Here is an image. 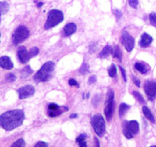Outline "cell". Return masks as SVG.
<instances>
[{"label":"cell","mask_w":156,"mask_h":147,"mask_svg":"<svg viewBox=\"0 0 156 147\" xmlns=\"http://www.w3.org/2000/svg\"><path fill=\"white\" fill-rule=\"evenodd\" d=\"M25 120V113L22 109L9 110L0 116V126L5 130H12L20 127Z\"/></svg>","instance_id":"cell-1"},{"label":"cell","mask_w":156,"mask_h":147,"mask_svg":"<svg viewBox=\"0 0 156 147\" xmlns=\"http://www.w3.org/2000/svg\"><path fill=\"white\" fill-rule=\"evenodd\" d=\"M55 64L52 61L45 63L33 77L34 82L40 83V82H46L50 80L52 77V74H53L52 73L55 70Z\"/></svg>","instance_id":"cell-2"},{"label":"cell","mask_w":156,"mask_h":147,"mask_svg":"<svg viewBox=\"0 0 156 147\" xmlns=\"http://www.w3.org/2000/svg\"><path fill=\"white\" fill-rule=\"evenodd\" d=\"M64 19V14L62 12L57 9L51 10L48 15V19L44 25L45 29H50L61 23Z\"/></svg>","instance_id":"cell-3"},{"label":"cell","mask_w":156,"mask_h":147,"mask_svg":"<svg viewBox=\"0 0 156 147\" xmlns=\"http://www.w3.org/2000/svg\"><path fill=\"white\" fill-rule=\"evenodd\" d=\"M91 124H92L94 132L97 133V135H98L99 136H102L104 134L106 126H105L104 119L102 115H94L91 118Z\"/></svg>","instance_id":"cell-4"},{"label":"cell","mask_w":156,"mask_h":147,"mask_svg":"<svg viewBox=\"0 0 156 147\" xmlns=\"http://www.w3.org/2000/svg\"><path fill=\"white\" fill-rule=\"evenodd\" d=\"M29 36V31L24 25H20L16 29L12 35V41L14 45H19L25 41Z\"/></svg>","instance_id":"cell-5"},{"label":"cell","mask_w":156,"mask_h":147,"mask_svg":"<svg viewBox=\"0 0 156 147\" xmlns=\"http://www.w3.org/2000/svg\"><path fill=\"white\" fill-rule=\"evenodd\" d=\"M139 130V123L136 120H132L129 122H125L123 127V133L128 139L133 138V135L138 133Z\"/></svg>","instance_id":"cell-6"},{"label":"cell","mask_w":156,"mask_h":147,"mask_svg":"<svg viewBox=\"0 0 156 147\" xmlns=\"http://www.w3.org/2000/svg\"><path fill=\"white\" fill-rule=\"evenodd\" d=\"M114 109V92L112 90H109L107 94V99H106V107H105L104 113L106 115V120L110 121L112 119V113Z\"/></svg>","instance_id":"cell-7"},{"label":"cell","mask_w":156,"mask_h":147,"mask_svg":"<svg viewBox=\"0 0 156 147\" xmlns=\"http://www.w3.org/2000/svg\"><path fill=\"white\" fill-rule=\"evenodd\" d=\"M67 110H68V107L60 106L56 103H50L48 106V114L51 117H56Z\"/></svg>","instance_id":"cell-8"},{"label":"cell","mask_w":156,"mask_h":147,"mask_svg":"<svg viewBox=\"0 0 156 147\" xmlns=\"http://www.w3.org/2000/svg\"><path fill=\"white\" fill-rule=\"evenodd\" d=\"M144 90L150 100H154L156 97V82L147 81L144 84Z\"/></svg>","instance_id":"cell-9"},{"label":"cell","mask_w":156,"mask_h":147,"mask_svg":"<svg viewBox=\"0 0 156 147\" xmlns=\"http://www.w3.org/2000/svg\"><path fill=\"white\" fill-rule=\"evenodd\" d=\"M122 43L127 52H131L134 48L135 40L133 36L129 34V32L124 31L122 34Z\"/></svg>","instance_id":"cell-10"},{"label":"cell","mask_w":156,"mask_h":147,"mask_svg":"<svg viewBox=\"0 0 156 147\" xmlns=\"http://www.w3.org/2000/svg\"><path fill=\"white\" fill-rule=\"evenodd\" d=\"M19 98L25 99L27 97H31L34 94V88L31 85H26L18 89Z\"/></svg>","instance_id":"cell-11"},{"label":"cell","mask_w":156,"mask_h":147,"mask_svg":"<svg viewBox=\"0 0 156 147\" xmlns=\"http://www.w3.org/2000/svg\"><path fill=\"white\" fill-rule=\"evenodd\" d=\"M17 54L19 61L22 63H23V64H25V63H27L30 59H31L29 57L28 52L26 50V48L23 47V46L19 48Z\"/></svg>","instance_id":"cell-12"},{"label":"cell","mask_w":156,"mask_h":147,"mask_svg":"<svg viewBox=\"0 0 156 147\" xmlns=\"http://www.w3.org/2000/svg\"><path fill=\"white\" fill-rule=\"evenodd\" d=\"M13 67H14L13 63L8 56H3L0 58V67L6 69V70H11L13 68Z\"/></svg>","instance_id":"cell-13"},{"label":"cell","mask_w":156,"mask_h":147,"mask_svg":"<svg viewBox=\"0 0 156 147\" xmlns=\"http://www.w3.org/2000/svg\"><path fill=\"white\" fill-rule=\"evenodd\" d=\"M151 41H152V38L151 36L147 34V33H144L142 35L140 41H139V45L142 48L148 47L151 45Z\"/></svg>","instance_id":"cell-14"},{"label":"cell","mask_w":156,"mask_h":147,"mask_svg":"<svg viewBox=\"0 0 156 147\" xmlns=\"http://www.w3.org/2000/svg\"><path fill=\"white\" fill-rule=\"evenodd\" d=\"M76 31V25L74 23H68L64 28V34L66 36H70Z\"/></svg>","instance_id":"cell-15"},{"label":"cell","mask_w":156,"mask_h":147,"mask_svg":"<svg viewBox=\"0 0 156 147\" xmlns=\"http://www.w3.org/2000/svg\"><path fill=\"white\" fill-rule=\"evenodd\" d=\"M135 68L139 71L140 73L145 74L146 73H148V71L149 70V67L145 64V63L142 62H136L135 64Z\"/></svg>","instance_id":"cell-16"},{"label":"cell","mask_w":156,"mask_h":147,"mask_svg":"<svg viewBox=\"0 0 156 147\" xmlns=\"http://www.w3.org/2000/svg\"><path fill=\"white\" fill-rule=\"evenodd\" d=\"M111 53H112V48L109 45H106L103 48V50L100 53V58H106V57L109 56Z\"/></svg>","instance_id":"cell-17"},{"label":"cell","mask_w":156,"mask_h":147,"mask_svg":"<svg viewBox=\"0 0 156 147\" xmlns=\"http://www.w3.org/2000/svg\"><path fill=\"white\" fill-rule=\"evenodd\" d=\"M142 112H143L144 115H145V117L147 118V119L149 120L151 123H154V121L155 120H154V117H153L152 113H151V111H150V109H148L147 106H144L143 107H142Z\"/></svg>","instance_id":"cell-18"},{"label":"cell","mask_w":156,"mask_h":147,"mask_svg":"<svg viewBox=\"0 0 156 147\" xmlns=\"http://www.w3.org/2000/svg\"><path fill=\"white\" fill-rule=\"evenodd\" d=\"M112 55H113L114 58H115L116 59H118L119 61H122V52H121L119 45L115 46V48H114V49H113V52H112Z\"/></svg>","instance_id":"cell-19"},{"label":"cell","mask_w":156,"mask_h":147,"mask_svg":"<svg viewBox=\"0 0 156 147\" xmlns=\"http://www.w3.org/2000/svg\"><path fill=\"white\" fill-rule=\"evenodd\" d=\"M9 5L6 2H0V20H1V16L9 11Z\"/></svg>","instance_id":"cell-20"},{"label":"cell","mask_w":156,"mask_h":147,"mask_svg":"<svg viewBox=\"0 0 156 147\" xmlns=\"http://www.w3.org/2000/svg\"><path fill=\"white\" fill-rule=\"evenodd\" d=\"M129 109V106H128V105L126 104V103H121L120 106H119V117H122Z\"/></svg>","instance_id":"cell-21"},{"label":"cell","mask_w":156,"mask_h":147,"mask_svg":"<svg viewBox=\"0 0 156 147\" xmlns=\"http://www.w3.org/2000/svg\"><path fill=\"white\" fill-rule=\"evenodd\" d=\"M33 72V70H31V67L29 66H27L25 67L23 70H22V78H25L28 76H29L31 73Z\"/></svg>","instance_id":"cell-22"},{"label":"cell","mask_w":156,"mask_h":147,"mask_svg":"<svg viewBox=\"0 0 156 147\" xmlns=\"http://www.w3.org/2000/svg\"><path fill=\"white\" fill-rule=\"evenodd\" d=\"M108 73H109V77H115L116 76V67H115V64H112L108 70Z\"/></svg>","instance_id":"cell-23"},{"label":"cell","mask_w":156,"mask_h":147,"mask_svg":"<svg viewBox=\"0 0 156 147\" xmlns=\"http://www.w3.org/2000/svg\"><path fill=\"white\" fill-rule=\"evenodd\" d=\"M133 95H134V97H136V100H137L139 102V103H145V100H144L143 97H142V96L141 95V94H139V93L138 92V91H133Z\"/></svg>","instance_id":"cell-24"},{"label":"cell","mask_w":156,"mask_h":147,"mask_svg":"<svg viewBox=\"0 0 156 147\" xmlns=\"http://www.w3.org/2000/svg\"><path fill=\"white\" fill-rule=\"evenodd\" d=\"M88 71H89V65L87 63H83V65L79 70V72L82 74H86L87 73H88Z\"/></svg>","instance_id":"cell-25"},{"label":"cell","mask_w":156,"mask_h":147,"mask_svg":"<svg viewBox=\"0 0 156 147\" xmlns=\"http://www.w3.org/2000/svg\"><path fill=\"white\" fill-rule=\"evenodd\" d=\"M39 53V49L37 48V47H33L30 49V51L28 52V54H29L30 58H33V57L36 56L37 54Z\"/></svg>","instance_id":"cell-26"},{"label":"cell","mask_w":156,"mask_h":147,"mask_svg":"<svg viewBox=\"0 0 156 147\" xmlns=\"http://www.w3.org/2000/svg\"><path fill=\"white\" fill-rule=\"evenodd\" d=\"M149 20L150 23L156 28V14L155 13H151L149 15Z\"/></svg>","instance_id":"cell-27"},{"label":"cell","mask_w":156,"mask_h":147,"mask_svg":"<svg viewBox=\"0 0 156 147\" xmlns=\"http://www.w3.org/2000/svg\"><path fill=\"white\" fill-rule=\"evenodd\" d=\"M25 145V141H24V139H19V140L16 141V142H14V143L12 145V146H17V147H23Z\"/></svg>","instance_id":"cell-28"},{"label":"cell","mask_w":156,"mask_h":147,"mask_svg":"<svg viewBox=\"0 0 156 147\" xmlns=\"http://www.w3.org/2000/svg\"><path fill=\"white\" fill-rule=\"evenodd\" d=\"M5 79H6L8 82H14L16 80V77L14 74L9 73L6 75V77H5Z\"/></svg>","instance_id":"cell-29"},{"label":"cell","mask_w":156,"mask_h":147,"mask_svg":"<svg viewBox=\"0 0 156 147\" xmlns=\"http://www.w3.org/2000/svg\"><path fill=\"white\" fill-rule=\"evenodd\" d=\"M129 3L132 8L136 9L139 5V0H129Z\"/></svg>","instance_id":"cell-30"},{"label":"cell","mask_w":156,"mask_h":147,"mask_svg":"<svg viewBox=\"0 0 156 147\" xmlns=\"http://www.w3.org/2000/svg\"><path fill=\"white\" fill-rule=\"evenodd\" d=\"M100 97H101L100 95H96L94 97V99H93V104H94V106H97L99 104V103L100 101V99H101Z\"/></svg>","instance_id":"cell-31"},{"label":"cell","mask_w":156,"mask_h":147,"mask_svg":"<svg viewBox=\"0 0 156 147\" xmlns=\"http://www.w3.org/2000/svg\"><path fill=\"white\" fill-rule=\"evenodd\" d=\"M87 136L85 134H81L80 136H78L77 139H76V142H77V143H79V142H83V141H85V139H86Z\"/></svg>","instance_id":"cell-32"},{"label":"cell","mask_w":156,"mask_h":147,"mask_svg":"<svg viewBox=\"0 0 156 147\" xmlns=\"http://www.w3.org/2000/svg\"><path fill=\"white\" fill-rule=\"evenodd\" d=\"M119 69H120L121 74H122V77H123L124 81L126 82V81H127V79H126V70H124L123 67H121V66H119Z\"/></svg>","instance_id":"cell-33"},{"label":"cell","mask_w":156,"mask_h":147,"mask_svg":"<svg viewBox=\"0 0 156 147\" xmlns=\"http://www.w3.org/2000/svg\"><path fill=\"white\" fill-rule=\"evenodd\" d=\"M114 15H115V17H116L117 19H121V17H122V12L119 11V10H115V11H114Z\"/></svg>","instance_id":"cell-34"},{"label":"cell","mask_w":156,"mask_h":147,"mask_svg":"<svg viewBox=\"0 0 156 147\" xmlns=\"http://www.w3.org/2000/svg\"><path fill=\"white\" fill-rule=\"evenodd\" d=\"M69 84L70 85V86H76V87H78V83L76 81L74 80V79H70L69 80Z\"/></svg>","instance_id":"cell-35"},{"label":"cell","mask_w":156,"mask_h":147,"mask_svg":"<svg viewBox=\"0 0 156 147\" xmlns=\"http://www.w3.org/2000/svg\"><path fill=\"white\" fill-rule=\"evenodd\" d=\"M48 144L44 142H38L35 144V146H48Z\"/></svg>","instance_id":"cell-36"},{"label":"cell","mask_w":156,"mask_h":147,"mask_svg":"<svg viewBox=\"0 0 156 147\" xmlns=\"http://www.w3.org/2000/svg\"><path fill=\"white\" fill-rule=\"evenodd\" d=\"M96 81H97V78H96V76H94V75L91 76V77L89 78V84L94 83V82H95Z\"/></svg>","instance_id":"cell-37"},{"label":"cell","mask_w":156,"mask_h":147,"mask_svg":"<svg viewBox=\"0 0 156 147\" xmlns=\"http://www.w3.org/2000/svg\"><path fill=\"white\" fill-rule=\"evenodd\" d=\"M133 81H134V83L136 84V85L137 87H140V82H139V79H137L136 77H133Z\"/></svg>","instance_id":"cell-38"},{"label":"cell","mask_w":156,"mask_h":147,"mask_svg":"<svg viewBox=\"0 0 156 147\" xmlns=\"http://www.w3.org/2000/svg\"><path fill=\"white\" fill-rule=\"evenodd\" d=\"M79 145H80V147H83V146H87V143L85 141H83V142H79Z\"/></svg>","instance_id":"cell-39"},{"label":"cell","mask_w":156,"mask_h":147,"mask_svg":"<svg viewBox=\"0 0 156 147\" xmlns=\"http://www.w3.org/2000/svg\"><path fill=\"white\" fill-rule=\"evenodd\" d=\"M94 140H95V143H96V145H97V146H100V143H99V140H98V139H97V137H95V138H94Z\"/></svg>","instance_id":"cell-40"},{"label":"cell","mask_w":156,"mask_h":147,"mask_svg":"<svg viewBox=\"0 0 156 147\" xmlns=\"http://www.w3.org/2000/svg\"><path fill=\"white\" fill-rule=\"evenodd\" d=\"M77 117V114H71L70 115V118H75V117Z\"/></svg>","instance_id":"cell-41"},{"label":"cell","mask_w":156,"mask_h":147,"mask_svg":"<svg viewBox=\"0 0 156 147\" xmlns=\"http://www.w3.org/2000/svg\"><path fill=\"white\" fill-rule=\"evenodd\" d=\"M41 5H42V2H40V3L37 4V7H41Z\"/></svg>","instance_id":"cell-42"},{"label":"cell","mask_w":156,"mask_h":147,"mask_svg":"<svg viewBox=\"0 0 156 147\" xmlns=\"http://www.w3.org/2000/svg\"><path fill=\"white\" fill-rule=\"evenodd\" d=\"M0 36H1V33H0Z\"/></svg>","instance_id":"cell-43"}]
</instances>
